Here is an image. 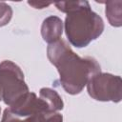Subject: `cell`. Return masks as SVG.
Listing matches in <instances>:
<instances>
[{
	"label": "cell",
	"instance_id": "obj_1",
	"mask_svg": "<svg viewBox=\"0 0 122 122\" xmlns=\"http://www.w3.org/2000/svg\"><path fill=\"white\" fill-rule=\"evenodd\" d=\"M48 56L60 73L63 88L71 94L80 92L89 80L100 71V66L94 59L80 58L63 40L48 47Z\"/></svg>",
	"mask_w": 122,
	"mask_h": 122
},
{
	"label": "cell",
	"instance_id": "obj_2",
	"mask_svg": "<svg viewBox=\"0 0 122 122\" xmlns=\"http://www.w3.org/2000/svg\"><path fill=\"white\" fill-rule=\"evenodd\" d=\"M55 6L59 10L67 12L65 30L68 39L73 46L86 47L102 33L103 21L91 10L87 1L59 2Z\"/></svg>",
	"mask_w": 122,
	"mask_h": 122
},
{
	"label": "cell",
	"instance_id": "obj_3",
	"mask_svg": "<svg viewBox=\"0 0 122 122\" xmlns=\"http://www.w3.org/2000/svg\"><path fill=\"white\" fill-rule=\"evenodd\" d=\"M28 92L24 74L20 69L10 61L2 62L0 65V100L11 106Z\"/></svg>",
	"mask_w": 122,
	"mask_h": 122
},
{
	"label": "cell",
	"instance_id": "obj_4",
	"mask_svg": "<svg viewBox=\"0 0 122 122\" xmlns=\"http://www.w3.org/2000/svg\"><path fill=\"white\" fill-rule=\"evenodd\" d=\"M88 92L96 100L119 102L121 99V78L109 73H97L89 80Z\"/></svg>",
	"mask_w": 122,
	"mask_h": 122
},
{
	"label": "cell",
	"instance_id": "obj_5",
	"mask_svg": "<svg viewBox=\"0 0 122 122\" xmlns=\"http://www.w3.org/2000/svg\"><path fill=\"white\" fill-rule=\"evenodd\" d=\"M62 34V21L56 16H50L42 25V36L45 41L53 43L59 40Z\"/></svg>",
	"mask_w": 122,
	"mask_h": 122
},
{
	"label": "cell",
	"instance_id": "obj_6",
	"mask_svg": "<svg viewBox=\"0 0 122 122\" xmlns=\"http://www.w3.org/2000/svg\"><path fill=\"white\" fill-rule=\"evenodd\" d=\"M40 96L41 99L44 100L48 105L50 112H54L56 110H60L63 108V102L55 91H52L48 88L41 89Z\"/></svg>",
	"mask_w": 122,
	"mask_h": 122
},
{
	"label": "cell",
	"instance_id": "obj_7",
	"mask_svg": "<svg viewBox=\"0 0 122 122\" xmlns=\"http://www.w3.org/2000/svg\"><path fill=\"white\" fill-rule=\"evenodd\" d=\"M122 2L117 1V2H107L106 5V15L111 23V25L115 26V27H120L121 26V6Z\"/></svg>",
	"mask_w": 122,
	"mask_h": 122
},
{
	"label": "cell",
	"instance_id": "obj_8",
	"mask_svg": "<svg viewBox=\"0 0 122 122\" xmlns=\"http://www.w3.org/2000/svg\"><path fill=\"white\" fill-rule=\"evenodd\" d=\"M38 122H62V115L52 112H44L37 114Z\"/></svg>",
	"mask_w": 122,
	"mask_h": 122
},
{
	"label": "cell",
	"instance_id": "obj_9",
	"mask_svg": "<svg viewBox=\"0 0 122 122\" xmlns=\"http://www.w3.org/2000/svg\"><path fill=\"white\" fill-rule=\"evenodd\" d=\"M11 9L5 3H0V26H4L9 23L11 18Z\"/></svg>",
	"mask_w": 122,
	"mask_h": 122
}]
</instances>
